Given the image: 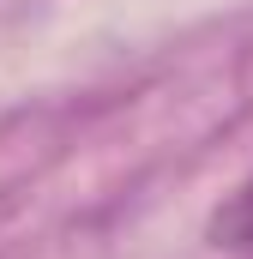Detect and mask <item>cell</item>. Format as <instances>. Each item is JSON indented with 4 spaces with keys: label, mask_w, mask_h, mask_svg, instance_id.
<instances>
[{
    "label": "cell",
    "mask_w": 253,
    "mask_h": 259,
    "mask_svg": "<svg viewBox=\"0 0 253 259\" xmlns=\"http://www.w3.org/2000/svg\"><path fill=\"white\" fill-rule=\"evenodd\" d=\"M211 235H217V247H253V181L211 217Z\"/></svg>",
    "instance_id": "cell-1"
}]
</instances>
